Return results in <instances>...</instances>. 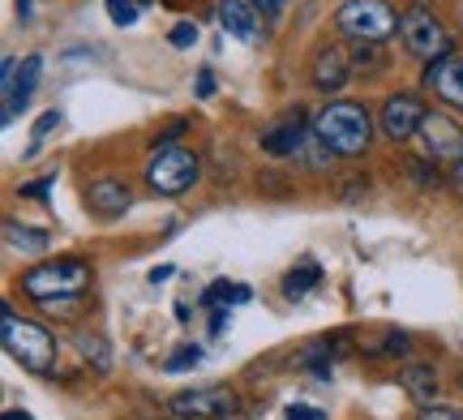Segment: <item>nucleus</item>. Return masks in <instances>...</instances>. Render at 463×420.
Returning <instances> with one entry per match:
<instances>
[{"label":"nucleus","mask_w":463,"mask_h":420,"mask_svg":"<svg viewBox=\"0 0 463 420\" xmlns=\"http://www.w3.org/2000/svg\"><path fill=\"white\" fill-rule=\"evenodd\" d=\"M314 134L322 137V146H331V154H344V159H352V154L369 151V142H373V120H369V112H364L361 103H326L322 112L314 117Z\"/></svg>","instance_id":"nucleus-1"},{"label":"nucleus","mask_w":463,"mask_h":420,"mask_svg":"<svg viewBox=\"0 0 463 420\" xmlns=\"http://www.w3.org/2000/svg\"><path fill=\"white\" fill-rule=\"evenodd\" d=\"M0 335H5V352L14 356L22 369L39 373V378H48L56 369V339H52V331H43L39 322L17 318L9 304L0 309Z\"/></svg>","instance_id":"nucleus-2"},{"label":"nucleus","mask_w":463,"mask_h":420,"mask_svg":"<svg viewBox=\"0 0 463 420\" xmlns=\"http://www.w3.org/2000/svg\"><path fill=\"white\" fill-rule=\"evenodd\" d=\"M146 176L150 193H159V198H176L184 189L198 185L202 176V159L194 151H184V146H155V154L146 159Z\"/></svg>","instance_id":"nucleus-3"},{"label":"nucleus","mask_w":463,"mask_h":420,"mask_svg":"<svg viewBox=\"0 0 463 420\" xmlns=\"http://www.w3.org/2000/svg\"><path fill=\"white\" fill-rule=\"evenodd\" d=\"M90 284V266L78 262V257H65V262H43L22 275V292L34 296V301H73L78 292H86Z\"/></svg>","instance_id":"nucleus-4"},{"label":"nucleus","mask_w":463,"mask_h":420,"mask_svg":"<svg viewBox=\"0 0 463 420\" xmlns=\"http://www.w3.org/2000/svg\"><path fill=\"white\" fill-rule=\"evenodd\" d=\"M335 26L356 43H386L391 34H399V14L386 0H347L335 14Z\"/></svg>","instance_id":"nucleus-5"},{"label":"nucleus","mask_w":463,"mask_h":420,"mask_svg":"<svg viewBox=\"0 0 463 420\" xmlns=\"http://www.w3.org/2000/svg\"><path fill=\"white\" fill-rule=\"evenodd\" d=\"M399 34H403L408 51L420 56V61H442V56H450L447 26L433 14H425V9H408V14L399 17Z\"/></svg>","instance_id":"nucleus-6"},{"label":"nucleus","mask_w":463,"mask_h":420,"mask_svg":"<svg viewBox=\"0 0 463 420\" xmlns=\"http://www.w3.org/2000/svg\"><path fill=\"white\" fill-rule=\"evenodd\" d=\"M236 390L228 387H202V390H184V395H176L172 404H167V412L181 420H228L232 412H236Z\"/></svg>","instance_id":"nucleus-7"},{"label":"nucleus","mask_w":463,"mask_h":420,"mask_svg":"<svg viewBox=\"0 0 463 420\" xmlns=\"http://www.w3.org/2000/svg\"><path fill=\"white\" fill-rule=\"evenodd\" d=\"M420 120H425V103L408 95V90H399L391 99L382 103V134L391 137V142H408V137L420 134Z\"/></svg>","instance_id":"nucleus-8"},{"label":"nucleus","mask_w":463,"mask_h":420,"mask_svg":"<svg viewBox=\"0 0 463 420\" xmlns=\"http://www.w3.org/2000/svg\"><path fill=\"white\" fill-rule=\"evenodd\" d=\"M420 142L433 159H463V129L442 112H425L420 120Z\"/></svg>","instance_id":"nucleus-9"},{"label":"nucleus","mask_w":463,"mask_h":420,"mask_svg":"<svg viewBox=\"0 0 463 420\" xmlns=\"http://www.w3.org/2000/svg\"><path fill=\"white\" fill-rule=\"evenodd\" d=\"M425 82H430V90L447 103V107L463 112V56H442V61H433V65L425 69Z\"/></svg>","instance_id":"nucleus-10"},{"label":"nucleus","mask_w":463,"mask_h":420,"mask_svg":"<svg viewBox=\"0 0 463 420\" xmlns=\"http://www.w3.org/2000/svg\"><path fill=\"white\" fill-rule=\"evenodd\" d=\"M86 206L99 219H120L133 206V193H129V185H120V181H90V185H86Z\"/></svg>","instance_id":"nucleus-11"},{"label":"nucleus","mask_w":463,"mask_h":420,"mask_svg":"<svg viewBox=\"0 0 463 420\" xmlns=\"http://www.w3.org/2000/svg\"><path fill=\"white\" fill-rule=\"evenodd\" d=\"M314 134V129H309ZM309 134H305V120H300V112H292L288 120H279L275 129H266L262 134V151L275 154V159H288V154H297L305 142H309Z\"/></svg>","instance_id":"nucleus-12"},{"label":"nucleus","mask_w":463,"mask_h":420,"mask_svg":"<svg viewBox=\"0 0 463 420\" xmlns=\"http://www.w3.org/2000/svg\"><path fill=\"white\" fill-rule=\"evenodd\" d=\"M39 78H43V56H26V61H22V73L14 78V86H5V120H14L17 112L31 103Z\"/></svg>","instance_id":"nucleus-13"},{"label":"nucleus","mask_w":463,"mask_h":420,"mask_svg":"<svg viewBox=\"0 0 463 420\" xmlns=\"http://www.w3.org/2000/svg\"><path fill=\"white\" fill-rule=\"evenodd\" d=\"M219 22L241 43H258L262 39V26H258V14L249 9V0H219Z\"/></svg>","instance_id":"nucleus-14"},{"label":"nucleus","mask_w":463,"mask_h":420,"mask_svg":"<svg viewBox=\"0 0 463 420\" xmlns=\"http://www.w3.org/2000/svg\"><path fill=\"white\" fill-rule=\"evenodd\" d=\"M347 56L339 48H322L314 61V86L322 90V95H331V90H339V86L347 82Z\"/></svg>","instance_id":"nucleus-15"},{"label":"nucleus","mask_w":463,"mask_h":420,"mask_svg":"<svg viewBox=\"0 0 463 420\" xmlns=\"http://www.w3.org/2000/svg\"><path fill=\"white\" fill-rule=\"evenodd\" d=\"M399 378H403V390L412 395V404L425 407L438 399V369H433V365H408Z\"/></svg>","instance_id":"nucleus-16"},{"label":"nucleus","mask_w":463,"mask_h":420,"mask_svg":"<svg viewBox=\"0 0 463 420\" xmlns=\"http://www.w3.org/2000/svg\"><path fill=\"white\" fill-rule=\"evenodd\" d=\"M317 284H322V266H317L314 257H305L300 266H292L283 275V296H288V301H300V296H309Z\"/></svg>","instance_id":"nucleus-17"},{"label":"nucleus","mask_w":463,"mask_h":420,"mask_svg":"<svg viewBox=\"0 0 463 420\" xmlns=\"http://www.w3.org/2000/svg\"><path fill=\"white\" fill-rule=\"evenodd\" d=\"M5 236H9V249H22V253H48L52 236L43 228H26V223H5Z\"/></svg>","instance_id":"nucleus-18"},{"label":"nucleus","mask_w":463,"mask_h":420,"mask_svg":"<svg viewBox=\"0 0 463 420\" xmlns=\"http://www.w3.org/2000/svg\"><path fill=\"white\" fill-rule=\"evenodd\" d=\"M300 365L314 373V378L331 382V378H335V348L326 343V339H317V343H309V348L300 352Z\"/></svg>","instance_id":"nucleus-19"},{"label":"nucleus","mask_w":463,"mask_h":420,"mask_svg":"<svg viewBox=\"0 0 463 420\" xmlns=\"http://www.w3.org/2000/svg\"><path fill=\"white\" fill-rule=\"evenodd\" d=\"M78 348H82V356H86V360H90V365H95L99 373L112 369V352H108V343H103L99 335H82V339H78Z\"/></svg>","instance_id":"nucleus-20"},{"label":"nucleus","mask_w":463,"mask_h":420,"mask_svg":"<svg viewBox=\"0 0 463 420\" xmlns=\"http://www.w3.org/2000/svg\"><path fill=\"white\" fill-rule=\"evenodd\" d=\"M228 301H236V287L228 284V279H215V284L206 287V292H202V309H211V313H215V309H228Z\"/></svg>","instance_id":"nucleus-21"},{"label":"nucleus","mask_w":463,"mask_h":420,"mask_svg":"<svg viewBox=\"0 0 463 420\" xmlns=\"http://www.w3.org/2000/svg\"><path fill=\"white\" fill-rule=\"evenodd\" d=\"M408 352H412V339L403 331H386L382 343H373V356H408Z\"/></svg>","instance_id":"nucleus-22"},{"label":"nucleus","mask_w":463,"mask_h":420,"mask_svg":"<svg viewBox=\"0 0 463 420\" xmlns=\"http://www.w3.org/2000/svg\"><path fill=\"white\" fill-rule=\"evenodd\" d=\"M198 360H202V348H181V352H172L164 360V369L167 373H181V369H194Z\"/></svg>","instance_id":"nucleus-23"},{"label":"nucleus","mask_w":463,"mask_h":420,"mask_svg":"<svg viewBox=\"0 0 463 420\" xmlns=\"http://www.w3.org/2000/svg\"><path fill=\"white\" fill-rule=\"evenodd\" d=\"M103 5H108V17H112L116 26H133V22H137L133 0H103Z\"/></svg>","instance_id":"nucleus-24"},{"label":"nucleus","mask_w":463,"mask_h":420,"mask_svg":"<svg viewBox=\"0 0 463 420\" xmlns=\"http://www.w3.org/2000/svg\"><path fill=\"white\" fill-rule=\"evenodd\" d=\"M167 39H172V48H194V43H198V26H194V22H176Z\"/></svg>","instance_id":"nucleus-25"},{"label":"nucleus","mask_w":463,"mask_h":420,"mask_svg":"<svg viewBox=\"0 0 463 420\" xmlns=\"http://www.w3.org/2000/svg\"><path fill=\"white\" fill-rule=\"evenodd\" d=\"M416 420H463V412L459 407H450V404H425Z\"/></svg>","instance_id":"nucleus-26"},{"label":"nucleus","mask_w":463,"mask_h":420,"mask_svg":"<svg viewBox=\"0 0 463 420\" xmlns=\"http://www.w3.org/2000/svg\"><path fill=\"white\" fill-rule=\"evenodd\" d=\"M56 125H61V112H43V117L34 120V129H31V134H34V146H31V154L39 151V142H43V137H48Z\"/></svg>","instance_id":"nucleus-27"},{"label":"nucleus","mask_w":463,"mask_h":420,"mask_svg":"<svg viewBox=\"0 0 463 420\" xmlns=\"http://www.w3.org/2000/svg\"><path fill=\"white\" fill-rule=\"evenodd\" d=\"M288 420H331L326 407H314V404H288Z\"/></svg>","instance_id":"nucleus-28"},{"label":"nucleus","mask_w":463,"mask_h":420,"mask_svg":"<svg viewBox=\"0 0 463 420\" xmlns=\"http://www.w3.org/2000/svg\"><path fill=\"white\" fill-rule=\"evenodd\" d=\"M52 185H56V176H48V181H31V185H22L17 193H22V198H48Z\"/></svg>","instance_id":"nucleus-29"},{"label":"nucleus","mask_w":463,"mask_h":420,"mask_svg":"<svg viewBox=\"0 0 463 420\" xmlns=\"http://www.w3.org/2000/svg\"><path fill=\"white\" fill-rule=\"evenodd\" d=\"M215 95V73L211 69H202L198 73V99H211Z\"/></svg>","instance_id":"nucleus-30"},{"label":"nucleus","mask_w":463,"mask_h":420,"mask_svg":"<svg viewBox=\"0 0 463 420\" xmlns=\"http://www.w3.org/2000/svg\"><path fill=\"white\" fill-rule=\"evenodd\" d=\"M253 5H258L266 17H279L283 14V0H253Z\"/></svg>","instance_id":"nucleus-31"},{"label":"nucleus","mask_w":463,"mask_h":420,"mask_svg":"<svg viewBox=\"0 0 463 420\" xmlns=\"http://www.w3.org/2000/svg\"><path fill=\"white\" fill-rule=\"evenodd\" d=\"M172 270L176 266H155L150 270V284H167V279H172Z\"/></svg>","instance_id":"nucleus-32"},{"label":"nucleus","mask_w":463,"mask_h":420,"mask_svg":"<svg viewBox=\"0 0 463 420\" xmlns=\"http://www.w3.org/2000/svg\"><path fill=\"white\" fill-rule=\"evenodd\" d=\"M450 181H455V189L463 193V159H455V172H450Z\"/></svg>","instance_id":"nucleus-33"},{"label":"nucleus","mask_w":463,"mask_h":420,"mask_svg":"<svg viewBox=\"0 0 463 420\" xmlns=\"http://www.w3.org/2000/svg\"><path fill=\"white\" fill-rule=\"evenodd\" d=\"M5 420H31L26 412H5Z\"/></svg>","instance_id":"nucleus-34"},{"label":"nucleus","mask_w":463,"mask_h":420,"mask_svg":"<svg viewBox=\"0 0 463 420\" xmlns=\"http://www.w3.org/2000/svg\"><path fill=\"white\" fill-rule=\"evenodd\" d=\"M459 387H463V378H459Z\"/></svg>","instance_id":"nucleus-35"}]
</instances>
